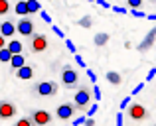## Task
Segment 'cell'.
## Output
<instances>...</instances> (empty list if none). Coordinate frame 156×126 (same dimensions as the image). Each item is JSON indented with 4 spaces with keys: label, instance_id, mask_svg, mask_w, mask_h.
Instances as JSON below:
<instances>
[{
    "label": "cell",
    "instance_id": "1",
    "mask_svg": "<svg viewBox=\"0 0 156 126\" xmlns=\"http://www.w3.org/2000/svg\"><path fill=\"white\" fill-rule=\"evenodd\" d=\"M77 83H79V73H77L71 65H65V67L61 69V85L67 87V89H73Z\"/></svg>",
    "mask_w": 156,
    "mask_h": 126
},
{
    "label": "cell",
    "instance_id": "2",
    "mask_svg": "<svg viewBox=\"0 0 156 126\" xmlns=\"http://www.w3.org/2000/svg\"><path fill=\"white\" fill-rule=\"evenodd\" d=\"M73 104H75V108H87L91 104V91H89V87L77 89L75 97H73Z\"/></svg>",
    "mask_w": 156,
    "mask_h": 126
},
{
    "label": "cell",
    "instance_id": "3",
    "mask_svg": "<svg viewBox=\"0 0 156 126\" xmlns=\"http://www.w3.org/2000/svg\"><path fill=\"white\" fill-rule=\"evenodd\" d=\"M57 83L55 81H42V83H38L34 87V91L38 93L40 97H53V95H57Z\"/></svg>",
    "mask_w": 156,
    "mask_h": 126
},
{
    "label": "cell",
    "instance_id": "4",
    "mask_svg": "<svg viewBox=\"0 0 156 126\" xmlns=\"http://www.w3.org/2000/svg\"><path fill=\"white\" fill-rule=\"evenodd\" d=\"M30 120L36 126H48V124H51V114L48 111H40V108H36V111L30 112Z\"/></svg>",
    "mask_w": 156,
    "mask_h": 126
},
{
    "label": "cell",
    "instance_id": "5",
    "mask_svg": "<svg viewBox=\"0 0 156 126\" xmlns=\"http://www.w3.org/2000/svg\"><path fill=\"white\" fill-rule=\"evenodd\" d=\"M30 49L32 53H42V51L48 49V38L44 34H34L30 42Z\"/></svg>",
    "mask_w": 156,
    "mask_h": 126
},
{
    "label": "cell",
    "instance_id": "6",
    "mask_svg": "<svg viewBox=\"0 0 156 126\" xmlns=\"http://www.w3.org/2000/svg\"><path fill=\"white\" fill-rule=\"evenodd\" d=\"M129 118H130V120H138V122H142V120L148 118V111H146L142 104H138V103L129 104Z\"/></svg>",
    "mask_w": 156,
    "mask_h": 126
},
{
    "label": "cell",
    "instance_id": "7",
    "mask_svg": "<svg viewBox=\"0 0 156 126\" xmlns=\"http://www.w3.org/2000/svg\"><path fill=\"white\" fill-rule=\"evenodd\" d=\"M16 32L20 36H26V38H32L34 36V22L30 18H20L18 24H16Z\"/></svg>",
    "mask_w": 156,
    "mask_h": 126
},
{
    "label": "cell",
    "instance_id": "8",
    "mask_svg": "<svg viewBox=\"0 0 156 126\" xmlns=\"http://www.w3.org/2000/svg\"><path fill=\"white\" fill-rule=\"evenodd\" d=\"M154 42H156V26H154L152 30H150L148 34L144 36V39H142V42L138 43V47H136V49L140 51V53H146V51H148L150 47H154Z\"/></svg>",
    "mask_w": 156,
    "mask_h": 126
},
{
    "label": "cell",
    "instance_id": "9",
    "mask_svg": "<svg viewBox=\"0 0 156 126\" xmlns=\"http://www.w3.org/2000/svg\"><path fill=\"white\" fill-rule=\"evenodd\" d=\"M55 114H57V118H59V120H69L73 114H75V104H73V103H63V104H59Z\"/></svg>",
    "mask_w": 156,
    "mask_h": 126
},
{
    "label": "cell",
    "instance_id": "10",
    "mask_svg": "<svg viewBox=\"0 0 156 126\" xmlns=\"http://www.w3.org/2000/svg\"><path fill=\"white\" fill-rule=\"evenodd\" d=\"M16 114V104L8 103V100H0V118H12Z\"/></svg>",
    "mask_w": 156,
    "mask_h": 126
},
{
    "label": "cell",
    "instance_id": "11",
    "mask_svg": "<svg viewBox=\"0 0 156 126\" xmlns=\"http://www.w3.org/2000/svg\"><path fill=\"white\" fill-rule=\"evenodd\" d=\"M0 34H2L4 38H12V36L16 34V24L10 22V20H4L2 26H0Z\"/></svg>",
    "mask_w": 156,
    "mask_h": 126
},
{
    "label": "cell",
    "instance_id": "12",
    "mask_svg": "<svg viewBox=\"0 0 156 126\" xmlns=\"http://www.w3.org/2000/svg\"><path fill=\"white\" fill-rule=\"evenodd\" d=\"M16 77H18V79H22V81H28V79H32V77H34V69H32L30 65H24V67H20L18 71H16Z\"/></svg>",
    "mask_w": 156,
    "mask_h": 126
},
{
    "label": "cell",
    "instance_id": "13",
    "mask_svg": "<svg viewBox=\"0 0 156 126\" xmlns=\"http://www.w3.org/2000/svg\"><path fill=\"white\" fill-rule=\"evenodd\" d=\"M26 65V59H24V55L20 53V55H12V59H10V67L14 69V71H18L20 67H24Z\"/></svg>",
    "mask_w": 156,
    "mask_h": 126
},
{
    "label": "cell",
    "instance_id": "14",
    "mask_svg": "<svg viewBox=\"0 0 156 126\" xmlns=\"http://www.w3.org/2000/svg\"><path fill=\"white\" fill-rule=\"evenodd\" d=\"M6 47L10 49V53H12V55H20V53H22V49H24L22 42H18V39H12V42L8 43Z\"/></svg>",
    "mask_w": 156,
    "mask_h": 126
},
{
    "label": "cell",
    "instance_id": "15",
    "mask_svg": "<svg viewBox=\"0 0 156 126\" xmlns=\"http://www.w3.org/2000/svg\"><path fill=\"white\" fill-rule=\"evenodd\" d=\"M105 79L109 81L111 85H121V83H122V77H121V73H117V71H107Z\"/></svg>",
    "mask_w": 156,
    "mask_h": 126
},
{
    "label": "cell",
    "instance_id": "16",
    "mask_svg": "<svg viewBox=\"0 0 156 126\" xmlns=\"http://www.w3.org/2000/svg\"><path fill=\"white\" fill-rule=\"evenodd\" d=\"M109 34H107V32H99V34L95 36V46L97 47H103V46H107V43H109Z\"/></svg>",
    "mask_w": 156,
    "mask_h": 126
},
{
    "label": "cell",
    "instance_id": "17",
    "mask_svg": "<svg viewBox=\"0 0 156 126\" xmlns=\"http://www.w3.org/2000/svg\"><path fill=\"white\" fill-rule=\"evenodd\" d=\"M14 12H16L18 16H24V18H26V16H28V4H26V0H20V2H16Z\"/></svg>",
    "mask_w": 156,
    "mask_h": 126
},
{
    "label": "cell",
    "instance_id": "18",
    "mask_svg": "<svg viewBox=\"0 0 156 126\" xmlns=\"http://www.w3.org/2000/svg\"><path fill=\"white\" fill-rule=\"evenodd\" d=\"M28 4V14H36V12H42V6H40L38 0H26Z\"/></svg>",
    "mask_w": 156,
    "mask_h": 126
},
{
    "label": "cell",
    "instance_id": "19",
    "mask_svg": "<svg viewBox=\"0 0 156 126\" xmlns=\"http://www.w3.org/2000/svg\"><path fill=\"white\" fill-rule=\"evenodd\" d=\"M10 59H12V53H10V49H8V47L0 49V61H4V63H10Z\"/></svg>",
    "mask_w": 156,
    "mask_h": 126
},
{
    "label": "cell",
    "instance_id": "20",
    "mask_svg": "<svg viewBox=\"0 0 156 126\" xmlns=\"http://www.w3.org/2000/svg\"><path fill=\"white\" fill-rule=\"evenodd\" d=\"M10 12V2L8 0H0V16H6Z\"/></svg>",
    "mask_w": 156,
    "mask_h": 126
},
{
    "label": "cell",
    "instance_id": "21",
    "mask_svg": "<svg viewBox=\"0 0 156 126\" xmlns=\"http://www.w3.org/2000/svg\"><path fill=\"white\" fill-rule=\"evenodd\" d=\"M79 26L81 28H91L93 26V18L91 16H83V18L79 20Z\"/></svg>",
    "mask_w": 156,
    "mask_h": 126
},
{
    "label": "cell",
    "instance_id": "22",
    "mask_svg": "<svg viewBox=\"0 0 156 126\" xmlns=\"http://www.w3.org/2000/svg\"><path fill=\"white\" fill-rule=\"evenodd\" d=\"M14 126H36V124L30 120V116H26V118H20V120H18V122H16Z\"/></svg>",
    "mask_w": 156,
    "mask_h": 126
},
{
    "label": "cell",
    "instance_id": "23",
    "mask_svg": "<svg viewBox=\"0 0 156 126\" xmlns=\"http://www.w3.org/2000/svg\"><path fill=\"white\" fill-rule=\"evenodd\" d=\"M129 2V6L133 8V10H138V8L142 6V0H126Z\"/></svg>",
    "mask_w": 156,
    "mask_h": 126
},
{
    "label": "cell",
    "instance_id": "24",
    "mask_svg": "<svg viewBox=\"0 0 156 126\" xmlns=\"http://www.w3.org/2000/svg\"><path fill=\"white\" fill-rule=\"evenodd\" d=\"M97 112V103L91 104V111H87V118H93V114Z\"/></svg>",
    "mask_w": 156,
    "mask_h": 126
},
{
    "label": "cell",
    "instance_id": "25",
    "mask_svg": "<svg viewBox=\"0 0 156 126\" xmlns=\"http://www.w3.org/2000/svg\"><path fill=\"white\" fill-rule=\"evenodd\" d=\"M40 16H42V20H44V22H48V24H51V18H50V14H48V12H40Z\"/></svg>",
    "mask_w": 156,
    "mask_h": 126
},
{
    "label": "cell",
    "instance_id": "26",
    "mask_svg": "<svg viewBox=\"0 0 156 126\" xmlns=\"http://www.w3.org/2000/svg\"><path fill=\"white\" fill-rule=\"evenodd\" d=\"M93 97H95V100H99V99H101V89L97 87V85L93 87Z\"/></svg>",
    "mask_w": 156,
    "mask_h": 126
},
{
    "label": "cell",
    "instance_id": "27",
    "mask_svg": "<svg viewBox=\"0 0 156 126\" xmlns=\"http://www.w3.org/2000/svg\"><path fill=\"white\" fill-rule=\"evenodd\" d=\"M65 46H67V49L71 51V53H75V46H73V42H71V39H65Z\"/></svg>",
    "mask_w": 156,
    "mask_h": 126
},
{
    "label": "cell",
    "instance_id": "28",
    "mask_svg": "<svg viewBox=\"0 0 156 126\" xmlns=\"http://www.w3.org/2000/svg\"><path fill=\"white\" fill-rule=\"evenodd\" d=\"M154 77H156V67H152V69L148 71V75H146V81H152Z\"/></svg>",
    "mask_w": 156,
    "mask_h": 126
},
{
    "label": "cell",
    "instance_id": "29",
    "mask_svg": "<svg viewBox=\"0 0 156 126\" xmlns=\"http://www.w3.org/2000/svg\"><path fill=\"white\" fill-rule=\"evenodd\" d=\"M87 77L91 79V83H95V81H97V75H95V71H91V69H87Z\"/></svg>",
    "mask_w": 156,
    "mask_h": 126
},
{
    "label": "cell",
    "instance_id": "30",
    "mask_svg": "<svg viewBox=\"0 0 156 126\" xmlns=\"http://www.w3.org/2000/svg\"><path fill=\"white\" fill-rule=\"evenodd\" d=\"M51 30H53V34H55V36H59V38H63V32H61V30H59L57 26H51Z\"/></svg>",
    "mask_w": 156,
    "mask_h": 126
},
{
    "label": "cell",
    "instance_id": "31",
    "mask_svg": "<svg viewBox=\"0 0 156 126\" xmlns=\"http://www.w3.org/2000/svg\"><path fill=\"white\" fill-rule=\"evenodd\" d=\"M142 87H144V85H142V83H138V85H136V87H134V89H133V95H138V93H140V91H142Z\"/></svg>",
    "mask_w": 156,
    "mask_h": 126
},
{
    "label": "cell",
    "instance_id": "32",
    "mask_svg": "<svg viewBox=\"0 0 156 126\" xmlns=\"http://www.w3.org/2000/svg\"><path fill=\"white\" fill-rule=\"evenodd\" d=\"M133 16H136V18H146V14L140 12V10H133Z\"/></svg>",
    "mask_w": 156,
    "mask_h": 126
},
{
    "label": "cell",
    "instance_id": "33",
    "mask_svg": "<svg viewBox=\"0 0 156 126\" xmlns=\"http://www.w3.org/2000/svg\"><path fill=\"white\" fill-rule=\"evenodd\" d=\"M129 104H130V99H129V97H126V99H122V103H121V111H122V108H126Z\"/></svg>",
    "mask_w": 156,
    "mask_h": 126
},
{
    "label": "cell",
    "instance_id": "34",
    "mask_svg": "<svg viewBox=\"0 0 156 126\" xmlns=\"http://www.w3.org/2000/svg\"><path fill=\"white\" fill-rule=\"evenodd\" d=\"M75 61H77L79 67H85V61H83V57H81V55H75Z\"/></svg>",
    "mask_w": 156,
    "mask_h": 126
},
{
    "label": "cell",
    "instance_id": "35",
    "mask_svg": "<svg viewBox=\"0 0 156 126\" xmlns=\"http://www.w3.org/2000/svg\"><path fill=\"white\" fill-rule=\"evenodd\" d=\"M4 47H6V38L0 34V49H4Z\"/></svg>",
    "mask_w": 156,
    "mask_h": 126
},
{
    "label": "cell",
    "instance_id": "36",
    "mask_svg": "<svg viewBox=\"0 0 156 126\" xmlns=\"http://www.w3.org/2000/svg\"><path fill=\"white\" fill-rule=\"evenodd\" d=\"M113 10L117 12V14H125V12H126V10H125V8H122V6H115Z\"/></svg>",
    "mask_w": 156,
    "mask_h": 126
},
{
    "label": "cell",
    "instance_id": "37",
    "mask_svg": "<svg viewBox=\"0 0 156 126\" xmlns=\"http://www.w3.org/2000/svg\"><path fill=\"white\" fill-rule=\"evenodd\" d=\"M85 126H95V120L93 118H85Z\"/></svg>",
    "mask_w": 156,
    "mask_h": 126
},
{
    "label": "cell",
    "instance_id": "38",
    "mask_svg": "<svg viewBox=\"0 0 156 126\" xmlns=\"http://www.w3.org/2000/svg\"><path fill=\"white\" fill-rule=\"evenodd\" d=\"M117 126H122V114H121V112L117 114Z\"/></svg>",
    "mask_w": 156,
    "mask_h": 126
},
{
    "label": "cell",
    "instance_id": "39",
    "mask_svg": "<svg viewBox=\"0 0 156 126\" xmlns=\"http://www.w3.org/2000/svg\"><path fill=\"white\" fill-rule=\"evenodd\" d=\"M97 2H99V6H103V8H111L109 2H105V0H97Z\"/></svg>",
    "mask_w": 156,
    "mask_h": 126
},
{
    "label": "cell",
    "instance_id": "40",
    "mask_svg": "<svg viewBox=\"0 0 156 126\" xmlns=\"http://www.w3.org/2000/svg\"><path fill=\"white\" fill-rule=\"evenodd\" d=\"M79 124H85V118H77L75 122H73V126H79Z\"/></svg>",
    "mask_w": 156,
    "mask_h": 126
},
{
    "label": "cell",
    "instance_id": "41",
    "mask_svg": "<svg viewBox=\"0 0 156 126\" xmlns=\"http://www.w3.org/2000/svg\"><path fill=\"white\" fill-rule=\"evenodd\" d=\"M146 18H148V20H152V22H154V20H156V14H150V16H146Z\"/></svg>",
    "mask_w": 156,
    "mask_h": 126
},
{
    "label": "cell",
    "instance_id": "42",
    "mask_svg": "<svg viewBox=\"0 0 156 126\" xmlns=\"http://www.w3.org/2000/svg\"><path fill=\"white\" fill-rule=\"evenodd\" d=\"M89 2H93V0H89Z\"/></svg>",
    "mask_w": 156,
    "mask_h": 126
},
{
    "label": "cell",
    "instance_id": "43",
    "mask_svg": "<svg viewBox=\"0 0 156 126\" xmlns=\"http://www.w3.org/2000/svg\"><path fill=\"white\" fill-rule=\"evenodd\" d=\"M0 26H2V22H0Z\"/></svg>",
    "mask_w": 156,
    "mask_h": 126
},
{
    "label": "cell",
    "instance_id": "44",
    "mask_svg": "<svg viewBox=\"0 0 156 126\" xmlns=\"http://www.w3.org/2000/svg\"><path fill=\"white\" fill-rule=\"evenodd\" d=\"M154 126H156V124H154Z\"/></svg>",
    "mask_w": 156,
    "mask_h": 126
}]
</instances>
